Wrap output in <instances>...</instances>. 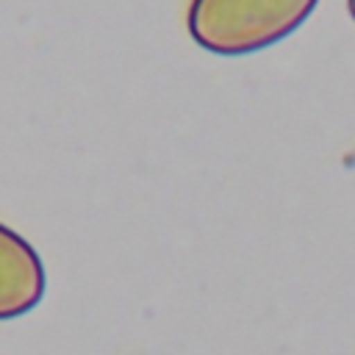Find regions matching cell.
Wrapping results in <instances>:
<instances>
[{"label":"cell","mask_w":355,"mask_h":355,"mask_svg":"<svg viewBox=\"0 0 355 355\" xmlns=\"http://www.w3.org/2000/svg\"><path fill=\"white\" fill-rule=\"evenodd\" d=\"M319 0H191L186 31L214 55H250L291 36Z\"/></svg>","instance_id":"cell-1"},{"label":"cell","mask_w":355,"mask_h":355,"mask_svg":"<svg viewBox=\"0 0 355 355\" xmlns=\"http://www.w3.org/2000/svg\"><path fill=\"white\" fill-rule=\"evenodd\" d=\"M47 288L39 252L28 239L0 222V322L31 313Z\"/></svg>","instance_id":"cell-2"},{"label":"cell","mask_w":355,"mask_h":355,"mask_svg":"<svg viewBox=\"0 0 355 355\" xmlns=\"http://www.w3.org/2000/svg\"><path fill=\"white\" fill-rule=\"evenodd\" d=\"M347 11H349V17H352V22H355V0H347Z\"/></svg>","instance_id":"cell-3"}]
</instances>
